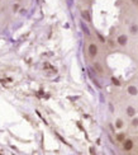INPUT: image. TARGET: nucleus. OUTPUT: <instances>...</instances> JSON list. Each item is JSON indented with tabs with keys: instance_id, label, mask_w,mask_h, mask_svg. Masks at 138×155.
<instances>
[{
	"instance_id": "11",
	"label": "nucleus",
	"mask_w": 138,
	"mask_h": 155,
	"mask_svg": "<svg viewBox=\"0 0 138 155\" xmlns=\"http://www.w3.org/2000/svg\"><path fill=\"white\" fill-rule=\"evenodd\" d=\"M137 31H138V27H137V26H132V28H131V32H132V33H136Z\"/></svg>"
},
{
	"instance_id": "9",
	"label": "nucleus",
	"mask_w": 138,
	"mask_h": 155,
	"mask_svg": "<svg viewBox=\"0 0 138 155\" xmlns=\"http://www.w3.org/2000/svg\"><path fill=\"white\" fill-rule=\"evenodd\" d=\"M81 27H82V29H84V32H85L86 34H89V33H90L89 29H88V27H85V24H84V23H81Z\"/></svg>"
},
{
	"instance_id": "5",
	"label": "nucleus",
	"mask_w": 138,
	"mask_h": 155,
	"mask_svg": "<svg viewBox=\"0 0 138 155\" xmlns=\"http://www.w3.org/2000/svg\"><path fill=\"white\" fill-rule=\"evenodd\" d=\"M128 93L132 94V95H136V94L138 93L137 88H136V87H129V88H128Z\"/></svg>"
},
{
	"instance_id": "4",
	"label": "nucleus",
	"mask_w": 138,
	"mask_h": 155,
	"mask_svg": "<svg viewBox=\"0 0 138 155\" xmlns=\"http://www.w3.org/2000/svg\"><path fill=\"white\" fill-rule=\"evenodd\" d=\"M81 17H82L86 22H91V17H90V14H89V12L82 10V12H81Z\"/></svg>"
},
{
	"instance_id": "3",
	"label": "nucleus",
	"mask_w": 138,
	"mask_h": 155,
	"mask_svg": "<svg viewBox=\"0 0 138 155\" xmlns=\"http://www.w3.org/2000/svg\"><path fill=\"white\" fill-rule=\"evenodd\" d=\"M127 36H119L118 37V43L120 45V46H125L127 45Z\"/></svg>"
},
{
	"instance_id": "2",
	"label": "nucleus",
	"mask_w": 138,
	"mask_h": 155,
	"mask_svg": "<svg viewBox=\"0 0 138 155\" xmlns=\"http://www.w3.org/2000/svg\"><path fill=\"white\" fill-rule=\"evenodd\" d=\"M132 148H133V141L132 140H124V149L127 151H129V150H132Z\"/></svg>"
},
{
	"instance_id": "12",
	"label": "nucleus",
	"mask_w": 138,
	"mask_h": 155,
	"mask_svg": "<svg viewBox=\"0 0 138 155\" xmlns=\"http://www.w3.org/2000/svg\"><path fill=\"white\" fill-rule=\"evenodd\" d=\"M132 126H134V127H137V126H138V118H134V120L132 121Z\"/></svg>"
},
{
	"instance_id": "13",
	"label": "nucleus",
	"mask_w": 138,
	"mask_h": 155,
	"mask_svg": "<svg viewBox=\"0 0 138 155\" xmlns=\"http://www.w3.org/2000/svg\"><path fill=\"white\" fill-rule=\"evenodd\" d=\"M113 83H114L115 85H119V84H120V83H119V81H118V80H117L115 78H113Z\"/></svg>"
},
{
	"instance_id": "14",
	"label": "nucleus",
	"mask_w": 138,
	"mask_h": 155,
	"mask_svg": "<svg viewBox=\"0 0 138 155\" xmlns=\"http://www.w3.org/2000/svg\"><path fill=\"white\" fill-rule=\"evenodd\" d=\"M133 1H134V3H136V4H138V0H133Z\"/></svg>"
},
{
	"instance_id": "6",
	"label": "nucleus",
	"mask_w": 138,
	"mask_h": 155,
	"mask_svg": "<svg viewBox=\"0 0 138 155\" xmlns=\"http://www.w3.org/2000/svg\"><path fill=\"white\" fill-rule=\"evenodd\" d=\"M127 111H128V112H127V113H128V116H131V117H133V116L136 114V111H134V108H133V107H128V109H127Z\"/></svg>"
},
{
	"instance_id": "10",
	"label": "nucleus",
	"mask_w": 138,
	"mask_h": 155,
	"mask_svg": "<svg viewBox=\"0 0 138 155\" xmlns=\"http://www.w3.org/2000/svg\"><path fill=\"white\" fill-rule=\"evenodd\" d=\"M115 126H117L118 128H120V127H122V126H123L122 120H118V121H117V123H115Z\"/></svg>"
},
{
	"instance_id": "8",
	"label": "nucleus",
	"mask_w": 138,
	"mask_h": 155,
	"mask_svg": "<svg viewBox=\"0 0 138 155\" xmlns=\"http://www.w3.org/2000/svg\"><path fill=\"white\" fill-rule=\"evenodd\" d=\"M95 69H96V71H98L99 74H103V67H101L99 64H95Z\"/></svg>"
},
{
	"instance_id": "1",
	"label": "nucleus",
	"mask_w": 138,
	"mask_h": 155,
	"mask_svg": "<svg viewBox=\"0 0 138 155\" xmlns=\"http://www.w3.org/2000/svg\"><path fill=\"white\" fill-rule=\"evenodd\" d=\"M96 53H98V47H96V45L91 43V45L89 46V55H90L91 57H95Z\"/></svg>"
},
{
	"instance_id": "7",
	"label": "nucleus",
	"mask_w": 138,
	"mask_h": 155,
	"mask_svg": "<svg viewBox=\"0 0 138 155\" xmlns=\"http://www.w3.org/2000/svg\"><path fill=\"white\" fill-rule=\"evenodd\" d=\"M125 140V135L124 134H119V135H117V141H119V142H122Z\"/></svg>"
}]
</instances>
